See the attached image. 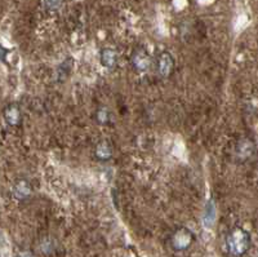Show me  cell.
I'll use <instances>...</instances> for the list:
<instances>
[{
	"mask_svg": "<svg viewBox=\"0 0 258 257\" xmlns=\"http://www.w3.org/2000/svg\"><path fill=\"white\" fill-rule=\"evenodd\" d=\"M216 216H217L216 204L213 203V200H209L206 205L204 216H203V225H204V228L211 229L213 226L214 221H216Z\"/></svg>",
	"mask_w": 258,
	"mask_h": 257,
	"instance_id": "cell-4",
	"label": "cell"
},
{
	"mask_svg": "<svg viewBox=\"0 0 258 257\" xmlns=\"http://www.w3.org/2000/svg\"><path fill=\"white\" fill-rule=\"evenodd\" d=\"M133 64L140 70H146L150 66V60L145 53H137L135 56V59H133Z\"/></svg>",
	"mask_w": 258,
	"mask_h": 257,
	"instance_id": "cell-8",
	"label": "cell"
},
{
	"mask_svg": "<svg viewBox=\"0 0 258 257\" xmlns=\"http://www.w3.org/2000/svg\"><path fill=\"white\" fill-rule=\"evenodd\" d=\"M43 3L48 11H57V9L61 8L63 0H43Z\"/></svg>",
	"mask_w": 258,
	"mask_h": 257,
	"instance_id": "cell-10",
	"label": "cell"
},
{
	"mask_svg": "<svg viewBox=\"0 0 258 257\" xmlns=\"http://www.w3.org/2000/svg\"><path fill=\"white\" fill-rule=\"evenodd\" d=\"M97 155H98V158L100 159L106 161V159H109L110 157H111L112 151L107 143H101L100 146L97 147Z\"/></svg>",
	"mask_w": 258,
	"mask_h": 257,
	"instance_id": "cell-9",
	"label": "cell"
},
{
	"mask_svg": "<svg viewBox=\"0 0 258 257\" xmlns=\"http://www.w3.org/2000/svg\"><path fill=\"white\" fill-rule=\"evenodd\" d=\"M4 118H6L7 123L11 124V126H16L20 123L21 115L18 108H16L15 105H9L8 108L4 110Z\"/></svg>",
	"mask_w": 258,
	"mask_h": 257,
	"instance_id": "cell-7",
	"label": "cell"
},
{
	"mask_svg": "<svg viewBox=\"0 0 258 257\" xmlns=\"http://www.w3.org/2000/svg\"><path fill=\"white\" fill-rule=\"evenodd\" d=\"M13 195H15L16 199L18 200H24V199H27L30 195H31V186L27 181L25 180H21L17 184L13 186Z\"/></svg>",
	"mask_w": 258,
	"mask_h": 257,
	"instance_id": "cell-5",
	"label": "cell"
},
{
	"mask_svg": "<svg viewBox=\"0 0 258 257\" xmlns=\"http://www.w3.org/2000/svg\"><path fill=\"white\" fill-rule=\"evenodd\" d=\"M173 69V59L168 52H163L159 56L158 60V71L163 78L168 76Z\"/></svg>",
	"mask_w": 258,
	"mask_h": 257,
	"instance_id": "cell-3",
	"label": "cell"
},
{
	"mask_svg": "<svg viewBox=\"0 0 258 257\" xmlns=\"http://www.w3.org/2000/svg\"><path fill=\"white\" fill-rule=\"evenodd\" d=\"M250 244L249 234L243 229H234L227 238V248L234 256H243Z\"/></svg>",
	"mask_w": 258,
	"mask_h": 257,
	"instance_id": "cell-1",
	"label": "cell"
},
{
	"mask_svg": "<svg viewBox=\"0 0 258 257\" xmlns=\"http://www.w3.org/2000/svg\"><path fill=\"white\" fill-rule=\"evenodd\" d=\"M16 257H34V256H32L31 252L29 251H21Z\"/></svg>",
	"mask_w": 258,
	"mask_h": 257,
	"instance_id": "cell-11",
	"label": "cell"
},
{
	"mask_svg": "<svg viewBox=\"0 0 258 257\" xmlns=\"http://www.w3.org/2000/svg\"><path fill=\"white\" fill-rule=\"evenodd\" d=\"M191 242H192V234L187 229H179L173 235V239H172V244H173L174 249H177V251L186 249L191 244Z\"/></svg>",
	"mask_w": 258,
	"mask_h": 257,
	"instance_id": "cell-2",
	"label": "cell"
},
{
	"mask_svg": "<svg viewBox=\"0 0 258 257\" xmlns=\"http://www.w3.org/2000/svg\"><path fill=\"white\" fill-rule=\"evenodd\" d=\"M117 62V56L115 50L106 48L101 52V64L107 69H112Z\"/></svg>",
	"mask_w": 258,
	"mask_h": 257,
	"instance_id": "cell-6",
	"label": "cell"
}]
</instances>
